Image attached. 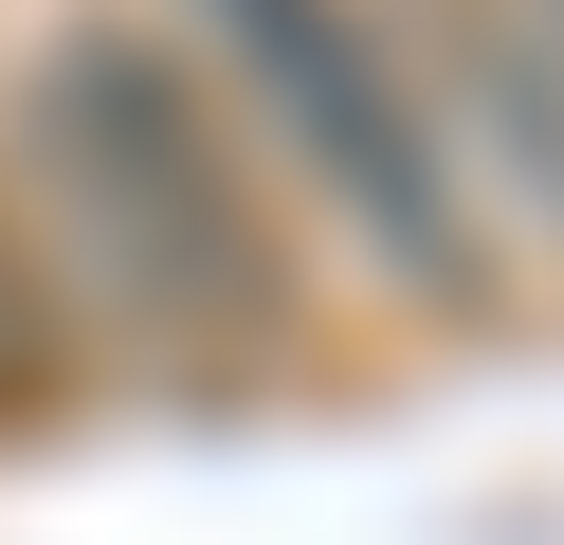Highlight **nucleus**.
I'll return each instance as SVG.
<instances>
[{
	"instance_id": "nucleus-4",
	"label": "nucleus",
	"mask_w": 564,
	"mask_h": 545,
	"mask_svg": "<svg viewBox=\"0 0 564 545\" xmlns=\"http://www.w3.org/2000/svg\"><path fill=\"white\" fill-rule=\"evenodd\" d=\"M74 273H55V237L19 218V182H0V436H37L55 400H74Z\"/></svg>"
},
{
	"instance_id": "nucleus-5",
	"label": "nucleus",
	"mask_w": 564,
	"mask_h": 545,
	"mask_svg": "<svg viewBox=\"0 0 564 545\" xmlns=\"http://www.w3.org/2000/svg\"><path fill=\"white\" fill-rule=\"evenodd\" d=\"M510 19H528V36H546V55H564V0H510Z\"/></svg>"
},
{
	"instance_id": "nucleus-1",
	"label": "nucleus",
	"mask_w": 564,
	"mask_h": 545,
	"mask_svg": "<svg viewBox=\"0 0 564 545\" xmlns=\"http://www.w3.org/2000/svg\"><path fill=\"white\" fill-rule=\"evenodd\" d=\"M19 218L55 237L74 309L164 346L183 382H256L310 346V237L183 19H55L19 73Z\"/></svg>"
},
{
	"instance_id": "nucleus-2",
	"label": "nucleus",
	"mask_w": 564,
	"mask_h": 545,
	"mask_svg": "<svg viewBox=\"0 0 564 545\" xmlns=\"http://www.w3.org/2000/svg\"><path fill=\"white\" fill-rule=\"evenodd\" d=\"M183 55L219 73V109L256 128V164L292 182V218L419 327H491L510 254H491L474 182H455L437 109H419L382 0H183Z\"/></svg>"
},
{
	"instance_id": "nucleus-3",
	"label": "nucleus",
	"mask_w": 564,
	"mask_h": 545,
	"mask_svg": "<svg viewBox=\"0 0 564 545\" xmlns=\"http://www.w3.org/2000/svg\"><path fill=\"white\" fill-rule=\"evenodd\" d=\"M382 36H401L419 109H437V145H455V182H474V218L564 254V55L510 19V0H401Z\"/></svg>"
}]
</instances>
